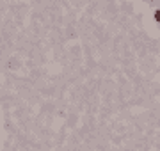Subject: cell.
<instances>
[{"label": "cell", "mask_w": 160, "mask_h": 151, "mask_svg": "<svg viewBox=\"0 0 160 151\" xmlns=\"http://www.w3.org/2000/svg\"><path fill=\"white\" fill-rule=\"evenodd\" d=\"M157 20H158V22H160V9H158V11H157Z\"/></svg>", "instance_id": "obj_1"}]
</instances>
